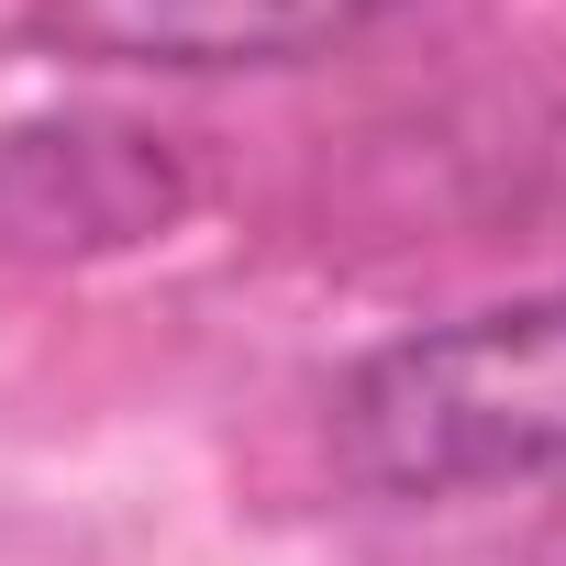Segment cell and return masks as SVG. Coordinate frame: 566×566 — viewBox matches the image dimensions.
I'll use <instances>...</instances> for the list:
<instances>
[{"mask_svg": "<svg viewBox=\"0 0 566 566\" xmlns=\"http://www.w3.org/2000/svg\"><path fill=\"white\" fill-rule=\"evenodd\" d=\"M334 467L367 500H500L566 478V290L478 301L367 345L334 389Z\"/></svg>", "mask_w": 566, "mask_h": 566, "instance_id": "cell-1", "label": "cell"}, {"mask_svg": "<svg viewBox=\"0 0 566 566\" xmlns=\"http://www.w3.org/2000/svg\"><path fill=\"white\" fill-rule=\"evenodd\" d=\"M411 0H23V45L101 78H255L400 23Z\"/></svg>", "mask_w": 566, "mask_h": 566, "instance_id": "cell-2", "label": "cell"}, {"mask_svg": "<svg viewBox=\"0 0 566 566\" xmlns=\"http://www.w3.org/2000/svg\"><path fill=\"white\" fill-rule=\"evenodd\" d=\"M178 211H189L178 145L123 112L0 123V244L12 255H123Z\"/></svg>", "mask_w": 566, "mask_h": 566, "instance_id": "cell-3", "label": "cell"}]
</instances>
